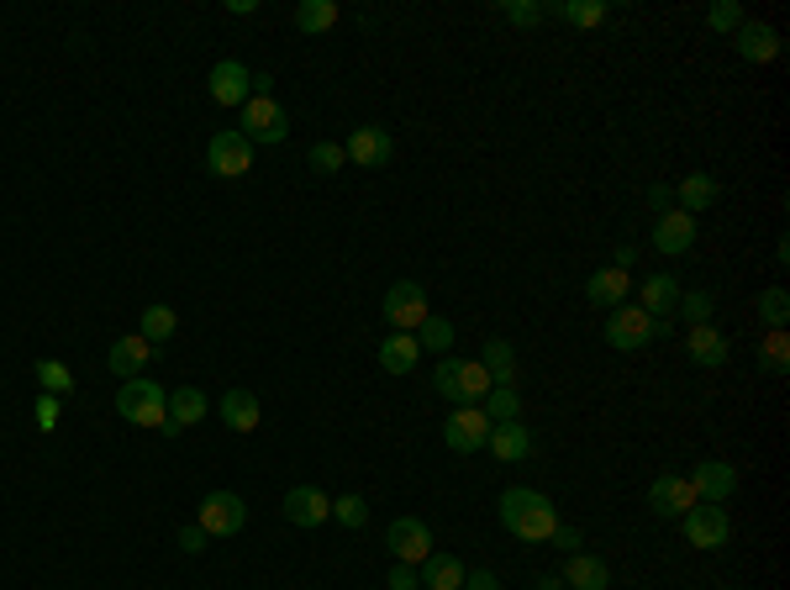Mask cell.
<instances>
[{"mask_svg":"<svg viewBox=\"0 0 790 590\" xmlns=\"http://www.w3.org/2000/svg\"><path fill=\"white\" fill-rule=\"evenodd\" d=\"M501 527L522 544H549L553 527H559V512H553L549 496L527 491V485H511L501 496Z\"/></svg>","mask_w":790,"mask_h":590,"instance_id":"1","label":"cell"},{"mask_svg":"<svg viewBox=\"0 0 790 590\" xmlns=\"http://www.w3.org/2000/svg\"><path fill=\"white\" fill-rule=\"evenodd\" d=\"M432 385H437V396H448L454 406H479L490 396V375L479 369V358H443Z\"/></svg>","mask_w":790,"mask_h":590,"instance_id":"2","label":"cell"},{"mask_svg":"<svg viewBox=\"0 0 790 590\" xmlns=\"http://www.w3.org/2000/svg\"><path fill=\"white\" fill-rule=\"evenodd\" d=\"M117 411L127 417L132 427H164L169 422V396L159 379H121L117 390Z\"/></svg>","mask_w":790,"mask_h":590,"instance_id":"3","label":"cell"},{"mask_svg":"<svg viewBox=\"0 0 790 590\" xmlns=\"http://www.w3.org/2000/svg\"><path fill=\"white\" fill-rule=\"evenodd\" d=\"M380 311H385V322L396 332H416L422 322H428L432 311H428V290L416 280H396L390 290H385V301H380Z\"/></svg>","mask_w":790,"mask_h":590,"instance_id":"4","label":"cell"},{"mask_svg":"<svg viewBox=\"0 0 790 590\" xmlns=\"http://www.w3.org/2000/svg\"><path fill=\"white\" fill-rule=\"evenodd\" d=\"M248 142H285L290 138V117L280 100H269V95H248L242 100V127H238Z\"/></svg>","mask_w":790,"mask_h":590,"instance_id":"5","label":"cell"},{"mask_svg":"<svg viewBox=\"0 0 790 590\" xmlns=\"http://www.w3.org/2000/svg\"><path fill=\"white\" fill-rule=\"evenodd\" d=\"M206 538H238L242 527H248V506H242V496H232V491H212V496L201 501V522H195Z\"/></svg>","mask_w":790,"mask_h":590,"instance_id":"6","label":"cell"},{"mask_svg":"<svg viewBox=\"0 0 790 590\" xmlns=\"http://www.w3.org/2000/svg\"><path fill=\"white\" fill-rule=\"evenodd\" d=\"M606 343L617 348V354H632V348H648L653 343V317H648L643 307H617L612 317H606Z\"/></svg>","mask_w":790,"mask_h":590,"instance_id":"7","label":"cell"},{"mask_svg":"<svg viewBox=\"0 0 790 590\" xmlns=\"http://www.w3.org/2000/svg\"><path fill=\"white\" fill-rule=\"evenodd\" d=\"M206 169H212V174H221V180H238V174H248V169H253V142L242 138L238 127L216 132L212 148H206Z\"/></svg>","mask_w":790,"mask_h":590,"instance_id":"8","label":"cell"},{"mask_svg":"<svg viewBox=\"0 0 790 590\" xmlns=\"http://www.w3.org/2000/svg\"><path fill=\"white\" fill-rule=\"evenodd\" d=\"M385 548L396 554V565L422 569V559L432 554L428 522H422V517H396V522H390V533H385Z\"/></svg>","mask_w":790,"mask_h":590,"instance_id":"9","label":"cell"},{"mask_svg":"<svg viewBox=\"0 0 790 590\" xmlns=\"http://www.w3.org/2000/svg\"><path fill=\"white\" fill-rule=\"evenodd\" d=\"M680 522H685V544H691V548H722L727 538H733V522H727V512H722V506H712V501H695Z\"/></svg>","mask_w":790,"mask_h":590,"instance_id":"10","label":"cell"},{"mask_svg":"<svg viewBox=\"0 0 790 590\" xmlns=\"http://www.w3.org/2000/svg\"><path fill=\"white\" fill-rule=\"evenodd\" d=\"M485 438H490V417L479 411V406H458L454 417L443 422V443L454 453H475L485 449Z\"/></svg>","mask_w":790,"mask_h":590,"instance_id":"11","label":"cell"},{"mask_svg":"<svg viewBox=\"0 0 790 590\" xmlns=\"http://www.w3.org/2000/svg\"><path fill=\"white\" fill-rule=\"evenodd\" d=\"M695 501L701 496H695V485L685 480V474H659V480L648 485V506H653L659 517H685Z\"/></svg>","mask_w":790,"mask_h":590,"instance_id":"12","label":"cell"},{"mask_svg":"<svg viewBox=\"0 0 790 590\" xmlns=\"http://www.w3.org/2000/svg\"><path fill=\"white\" fill-rule=\"evenodd\" d=\"M343 153H348V164H359V169H385L390 153H396V142H390L385 127H354V138L343 142Z\"/></svg>","mask_w":790,"mask_h":590,"instance_id":"13","label":"cell"},{"mask_svg":"<svg viewBox=\"0 0 790 590\" xmlns=\"http://www.w3.org/2000/svg\"><path fill=\"white\" fill-rule=\"evenodd\" d=\"M685 480L695 485V496L712 501V506H722V501L738 491V470H733V464H722V459H701L695 474H685Z\"/></svg>","mask_w":790,"mask_h":590,"instance_id":"14","label":"cell"},{"mask_svg":"<svg viewBox=\"0 0 790 590\" xmlns=\"http://www.w3.org/2000/svg\"><path fill=\"white\" fill-rule=\"evenodd\" d=\"M248 95H253V74H248V64H238V58L212 64V100L216 106H242Z\"/></svg>","mask_w":790,"mask_h":590,"instance_id":"15","label":"cell"},{"mask_svg":"<svg viewBox=\"0 0 790 590\" xmlns=\"http://www.w3.org/2000/svg\"><path fill=\"white\" fill-rule=\"evenodd\" d=\"M627 296H632V280H627V269H596L591 280H585V301L591 307H606V311H617V307H627Z\"/></svg>","mask_w":790,"mask_h":590,"instance_id":"16","label":"cell"},{"mask_svg":"<svg viewBox=\"0 0 790 590\" xmlns=\"http://www.w3.org/2000/svg\"><path fill=\"white\" fill-rule=\"evenodd\" d=\"M653 248H659V254H691L695 248V216L659 212V222H653Z\"/></svg>","mask_w":790,"mask_h":590,"instance_id":"17","label":"cell"},{"mask_svg":"<svg viewBox=\"0 0 790 590\" xmlns=\"http://www.w3.org/2000/svg\"><path fill=\"white\" fill-rule=\"evenodd\" d=\"M285 517L295 522V527H322V522L333 517V501H327V491H316V485H295L285 496Z\"/></svg>","mask_w":790,"mask_h":590,"instance_id":"18","label":"cell"},{"mask_svg":"<svg viewBox=\"0 0 790 590\" xmlns=\"http://www.w3.org/2000/svg\"><path fill=\"white\" fill-rule=\"evenodd\" d=\"M206 411H212V401H206L195 385H180V390H169V422L159 427V432H169V438H174V432H185V427L201 422Z\"/></svg>","mask_w":790,"mask_h":590,"instance_id":"19","label":"cell"},{"mask_svg":"<svg viewBox=\"0 0 790 590\" xmlns=\"http://www.w3.org/2000/svg\"><path fill=\"white\" fill-rule=\"evenodd\" d=\"M632 307H643L653 322H670L674 307H680V285H674V275H648V280H643V296H638Z\"/></svg>","mask_w":790,"mask_h":590,"instance_id":"20","label":"cell"},{"mask_svg":"<svg viewBox=\"0 0 790 590\" xmlns=\"http://www.w3.org/2000/svg\"><path fill=\"white\" fill-rule=\"evenodd\" d=\"M685 354H691L701 369H722L733 348H727V337H722L712 322H701V328H691V337H685Z\"/></svg>","mask_w":790,"mask_h":590,"instance_id":"21","label":"cell"},{"mask_svg":"<svg viewBox=\"0 0 790 590\" xmlns=\"http://www.w3.org/2000/svg\"><path fill=\"white\" fill-rule=\"evenodd\" d=\"M148 358H153V348H148L143 337L132 332V337H117V343H111L106 364H111V375H117V379H138L148 369Z\"/></svg>","mask_w":790,"mask_h":590,"instance_id":"22","label":"cell"},{"mask_svg":"<svg viewBox=\"0 0 790 590\" xmlns=\"http://www.w3.org/2000/svg\"><path fill=\"white\" fill-rule=\"evenodd\" d=\"M416 358H422V343H416L411 332H390V337H380V369L385 375H411Z\"/></svg>","mask_w":790,"mask_h":590,"instance_id":"23","label":"cell"},{"mask_svg":"<svg viewBox=\"0 0 790 590\" xmlns=\"http://www.w3.org/2000/svg\"><path fill=\"white\" fill-rule=\"evenodd\" d=\"M216 411H221V422L232 427V432H253V427H259V396H253V390H242V385H232V390H227V396H221V406H216Z\"/></svg>","mask_w":790,"mask_h":590,"instance_id":"24","label":"cell"},{"mask_svg":"<svg viewBox=\"0 0 790 590\" xmlns=\"http://www.w3.org/2000/svg\"><path fill=\"white\" fill-rule=\"evenodd\" d=\"M485 449L496 453L501 464H517V459H527V453H532V432H527L522 422H501V427H490Z\"/></svg>","mask_w":790,"mask_h":590,"instance_id":"25","label":"cell"},{"mask_svg":"<svg viewBox=\"0 0 790 590\" xmlns=\"http://www.w3.org/2000/svg\"><path fill=\"white\" fill-rule=\"evenodd\" d=\"M738 53L748 58V64H769L775 53H780V32L765 22H743L738 26Z\"/></svg>","mask_w":790,"mask_h":590,"instance_id":"26","label":"cell"},{"mask_svg":"<svg viewBox=\"0 0 790 590\" xmlns=\"http://www.w3.org/2000/svg\"><path fill=\"white\" fill-rule=\"evenodd\" d=\"M416 575H422L428 590H464V565H458L454 554H428Z\"/></svg>","mask_w":790,"mask_h":590,"instance_id":"27","label":"cell"},{"mask_svg":"<svg viewBox=\"0 0 790 590\" xmlns=\"http://www.w3.org/2000/svg\"><path fill=\"white\" fill-rule=\"evenodd\" d=\"M564 580L575 590H606L612 586V569L600 565L596 554H570V565H564Z\"/></svg>","mask_w":790,"mask_h":590,"instance_id":"28","label":"cell"},{"mask_svg":"<svg viewBox=\"0 0 790 590\" xmlns=\"http://www.w3.org/2000/svg\"><path fill=\"white\" fill-rule=\"evenodd\" d=\"M479 369L490 375V385H511V369H517V354H511V343H506V337H485Z\"/></svg>","mask_w":790,"mask_h":590,"instance_id":"29","label":"cell"},{"mask_svg":"<svg viewBox=\"0 0 790 590\" xmlns=\"http://www.w3.org/2000/svg\"><path fill=\"white\" fill-rule=\"evenodd\" d=\"M327 26H337V0H301V6H295V32L316 37V32H327Z\"/></svg>","mask_w":790,"mask_h":590,"instance_id":"30","label":"cell"},{"mask_svg":"<svg viewBox=\"0 0 790 590\" xmlns=\"http://www.w3.org/2000/svg\"><path fill=\"white\" fill-rule=\"evenodd\" d=\"M712 201H717V180H712V174H685V180H680V212L685 216L706 212Z\"/></svg>","mask_w":790,"mask_h":590,"instance_id":"31","label":"cell"},{"mask_svg":"<svg viewBox=\"0 0 790 590\" xmlns=\"http://www.w3.org/2000/svg\"><path fill=\"white\" fill-rule=\"evenodd\" d=\"M479 411L490 417V427H501V422H517V417H522V396H517L511 385H490V396L479 401Z\"/></svg>","mask_w":790,"mask_h":590,"instance_id":"32","label":"cell"},{"mask_svg":"<svg viewBox=\"0 0 790 590\" xmlns=\"http://www.w3.org/2000/svg\"><path fill=\"white\" fill-rule=\"evenodd\" d=\"M174 332H180V317H174L169 307H148V311H143V328H138V337H143L148 348H159V343H169Z\"/></svg>","mask_w":790,"mask_h":590,"instance_id":"33","label":"cell"},{"mask_svg":"<svg viewBox=\"0 0 790 590\" xmlns=\"http://www.w3.org/2000/svg\"><path fill=\"white\" fill-rule=\"evenodd\" d=\"M543 11H553V17H564V22H575V26L606 22V6H600V0H559V6H543Z\"/></svg>","mask_w":790,"mask_h":590,"instance_id":"34","label":"cell"},{"mask_svg":"<svg viewBox=\"0 0 790 590\" xmlns=\"http://www.w3.org/2000/svg\"><path fill=\"white\" fill-rule=\"evenodd\" d=\"M416 343H422V348H432V354H448V348H454V322L428 317V322L416 328Z\"/></svg>","mask_w":790,"mask_h":590,"instance_id":"35","label":"cell"},{"mask_svg":"<svg viewBox=\"0 0 790 590\" xmlns=\"http://www.w3.org/2000/svg\"><path fill=\"white\" fill-rule=\"evenodd\" d=\"M759 317H765L769 332H786V317H790V296H786V290H765V296H759Z\"/></svg>","mask_w":790,"mask_h":590,"instance_id":"36","label":"cell"},{"mask_svg":"<svg viewBox=\"0 0 790 590\" xmlns=\"http://www.w3.org/2000/svg\"><path fill=\"white\" fill-rule=\"evenodd\" d=\"M306 164L316 169V174H337V169L348 164V153H343V142H316L312 148V159Z\"/></svg>","mask_w":790,"mask_h":590,"instance_id":"37","label":"cell"},{"mask_svg":"<svg viewBox=\"0 0 790 590\" xmlns=\"http://www.w3.org/2000/svg\"><path fill=\"white\" fill-rule=\"evenodd\" d=\"M765 369L769 375H786L790 369V337L786 332H769L765 337Z\"/></svg>","mask_w":790,"mask_h":590,"instance_id":"38","label":"cell"},{"mask_svg":"<svg viewBox=\"0 0 790 590\" xmlns=\"http://www.w3.org/2000/svg\"><path fill=\"white\" fill-rule=\"evenodd\" d=\"M37 379H43V390H48V396H64V390L74 385V375L58 364V358H43V364H37Z\"/></svg>","mask_w":790,"mask_h":590,"instance_id":"39","label":"cell"},{"mask_svg":"<svg viewBox=\"0 0 790 590\" xmlns=\"http://www.w3.org/2000/svg\"><path fill=\"white\" fill-rule=\"evenodd\" d=\"M680 311H685L691 328H701V322L712 317V296H706V290H680Z\"/></svg>","mask_w":790,"mask_h":590,"instance_id":"40","label":"cell"},{"mask_svg":"<svg viewBox=\"0 0 790 590\" xmlns=\"http://www.w3.org/2000/svg\"><path fill=\"white\" fill-rule=\"evenodd\" d=\"M333 517L343 522V527H364V522H369V506H364V496H337Z\"/></svg>","mask_w":790,"mask_h":590,"instance_id":"41","label":"cell"},{"mask_svg":"<svg viewBox=\"0 0 790 590\" xmlns=\"http://www.w3.org/2000/svg\"><path fill=\"white\" fill-rule=\"evenodd\" d=\"M543 17H549V11H543V6H532V0H506V22L511 26H538Z\"/></svg>","mask_w":790,"mask_h":590,"instance_id":"42","label":"cell"},{"mask_svg":"<svg viewBox=\"0 0 790 590\" xmlns=\"http://www.w3.org/2000/svg\"><path fill=\"white\" fill-rule=\"evenodd\" d=\"M706 22L717 26V32H738V26H743V11L733 6V0H717V6L706 11Z\"/></svg>","mask_w":790,"mask_h":590,"instance_id":"43","label":"cell"},{"mask_svg":"<svg viewBox=\"0 0 790 590\" xmlns=\"http://www.w3.org/2000/svg\"><path fill=\"white\" fill-rule=\"evenodd\" d=\"M390 590H422V575L411 565H390Z\"/></svg>","mask_w":790,"mask_h":590,"instance_id":"44","label":"cell"},{"mask_svg":"<svg viewBox=\"0 0 790 590\" xmlns=\"http://www.w3.org/2000/svg\"><path fill=\"white\" fill-rule=\"evenodd\" d=\"M206 544H212V538H206L201 527H180V548H185V554H206Z\"/></svg>","mask_w":790,"mask_h":590,"instance_id":"45","label":"cell"},{"mask_svg":"<svg viewBox=\"0 0 790 590\" xmlns=\"http://www.w3.org/2000/svg\"><path fill=\"white\" fill-rule=\"evenodd\" d=\"M37 422H43V432L58 427V396H37Z\"/></svg>","mask_w":790,"mask_h":590,"instance_id":"46","label":"cell"},{"mask_svg":"<svg viewBox=\"0 0 790 590\" xmlns=\"http://www.w3.org/2000/svg\"><path fill=\"white\" fill-rule=\"evenodd\" d=\"M464 590H501V580L490 569H475V575H464Z\"/></svg>","mask_w":790,"mask_h":590,"instance_id":"47","label":"cell"},{"mask_svg":"<svg viewBox=\"0 0 790 590\" xmlns=\"http://www.w3.org/2000/svg\"><path fill=\"white\" fill-rule=\"evenodd\" d=\"M549 544H559V548H570V554H575V548H580V533H575V527H564V522H559V527H553V538H549Z\"/></svg>","mask_w":790,"mask_h":590,"instance_id":"48","label":"cell"},{"mask_svg":"<svg viewBox=\"0 0 790 590\" xmlns=\"http://www.w3.org/2000/svg\"><path fill=\"white\" fill-rule=\"evenodd\" d=\"M559 586H564L559 575H543V580H538V586H532V590H559Z\"/></svg>","mask_w":790,"mask_h":590,"instance_id":"49","label":"cell"}]
</instances>
